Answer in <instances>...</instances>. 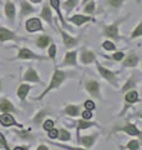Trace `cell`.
I'll return each mask as SVG.
<instances>
[{
    "label": "cell",
    "instance_id": "1",
    "mask_svg": "<svg viewBox=\"0 0 142 150\" xmlns=\"http://www.w3.org/2000/svg\"><path fill=\"white\" fill-rule=\"evenodd\" d=\"M65 78H66V75L64 71H61V70H56V71L54 73L53 75V79H51V81H50V85L47 86V89L41 94V95L39 96V99H41V98H44L47 93H49L51 89H55V88H58L61 83H63L65 80Z\"/></svg>",
    "mask_w": 142,
    "mask_h": 150
},
{
    "label": "cell",
    "instance_id": "2",
    "mask_svg": "<svg viewBox=\"0 0 142 150\" xmlns=\"http://www.w3.org/2000/svg\"><path fill=\"white\" fill-rule=\"evenodd\" d=\"M86 89H87V91L95 98H98V95H100V85H98L97 81H95V80L87 81L86 83Z\"/></svg>",
    "mask_w": 142,
    "mask_h": 150
},
{
    "label": "cell",
    "instance_id": "3",
    "mask_svg": "<svg viewBox=\"0 0 142 150\" xmlns=\"http://www.w3.org/2000/svg\"><path fill=\"white\" fill-rule=\"evenodd\" d=\"M42 29V25L39 19H30V20L26 21V30L30 31V33H34L37 30H41Z\"/></svg>",
    "mask_w": 142,
    "mask_h": 150
},
{
    "label": "cell",
    "instance_id": "4",
    "mask_svg": "<svg viewBox=\"0 0 142 150\" xmlns=\"http://www.w3.org/2000/svg\"><path fill=\"white\" fill-rule=\"evenodd\" d=\"M97 68H98V71H100V74L102 75L105 79H107L110 83L112 84H116V75L113 74L112 71H110V70H107L105 68H102L100 64H97Z\"/></svg>",
    "mask_w": 142,
    "mask_h": 150
},
{
    "label": "cell",
    "instance_id": "5",
    "mask_svg": "<svg viewBox=\"0 0 142 150\" xmlns=\"http://www.w3.org/2000/svg\"><path fill=\"white\" fill-rule=\"evenodd\" d=\"M18 58L19 59H41L40 56L35 55L29 49H21L20 51H19V54H18Z\"/></svg>",
    "mask_w": 142,
    "mask_h": 150
},
{
    "label": "cell",
    "instance_id": "6",
    "mask_svg": "<svg viewBox=\"0 0 142 150\" xmlns=\"http://www.w3.org/2000/svg\"><path fill=\"white\" fill-rule=\"evenodd\" d=\"M10 39H15V34L13 31L5 29V28H0V41H5Z\"/></svg>",
    "mask_w": 142,
    "mask_h": 150
},
{
    "label": "cell",
    "instance_id": "7",
    "mask_svg": "<svg viewBox=\"0 0 142 150\" xmlns=\"http://www.w3.org/2000/svg\"><path fill=\"white\" fill-rule=\"evenodd\" d=\"M91 20V18H89V16H84V15H74L72 18H70L69 19V21L71 23H74V24H76V25H82L84 23H86V21H90Z\"/></svg>",
    "mask_w": 142,
    "mask_h": 150
},
{
    "label": "cell",
    "instance_id": "8",
    "mask_svg": "<svg viewBox=\"0 0 142 150\" xmlns=\"http://www.w3.org/2000/svg\"><path fill=\"white\" fill-rule=\"evenodd\" d=\"M41 16H42L44 20H46L51 26H53V16H51V11H50L49 5H44L42 11H41Z\"/></svg>",
    "mask_w": 142,
    "mask_h": 150
},
{
    "label": "cell",
    "instance_id": "9",
    "mask_svg": "<svg viewBox=\"0 0 142 150\" xmlns=\"http://www.w3.org/2000/svg\"><path fill=\"white\" fill-rule=\"evenodd\" d=\"M24 79H25V80H29V81H35V83L40 81V78L37 76V74H36V71L34 69H29V70H27V71L25 73V76H24Z\"/></svg>",
    "mask_w": 142,
    "mask_h": 150
},
{
    "label": "cell",
    "instance_id": "10",
    "mask_svg": "<svg viewBox=\"0 0 142 150\" xmlns=\"http://www.w3.org/2000/svg\"><path fill=\"white\" fill-rule=\"evenodd\" d=\"M0 123H1L4 126H10V125H15V120L11 115H8V114H4V115H0Z\"/></svg>",
    "mask_w": 142,
    "mask_h": 150
},
{
    "label": "cell",
    "instance_id": "11",
    "mask_svg": "<svg viewBox=\"0 0 142 150\" xmlns=\"http://www.w3.org/2000/svg\"><path fill=\"white\" fill-rule=\"evenodd\" d=\"M105 35L108 36V38H113V39H117L118 38V34H117V25L116 24H112L110 26L106 28L105 30Z\"/></svg>",
    "mask_w": 142,
    "mask_h": 150
},
{
    "label": "cell",
    "instance_id": "12",
    "mask_svg": "<svg viewBox=\"0 0 142 150\" xmlns=\"http://www.w3.org/2000/svg\"><path fill=\"white\" fill-rule=\"evenodd\" d=\"M65 65H75L76 64V53L75 51H69L65 56Z\"/></svg>",
    "mask_w": 142,
    "mask_h": 150
},
{
    "label": "cell",
    "instance_id": "13",
    "mask_svg": "<svg viewBox=\"0 0 142 150\" xmlns=\"http://www.w3.org/2000/svg\"><path fill=\"white\" fill-rule=\"evenodd\" d=\"M95 60V54L92 51H84L82 55H81V62L84 64H90Z\"/></svg>",
    "mask_w": 142,
    "mask_h": 150
},
{
    "label": "cell",
    "instance_id": "14",
    "mask_svg": "<svg viewBox=\"0 0 142 150\" xmlns=\"http://www.w3.org/2000/svg\"><path fill=\"white\" fill-rule=\"evenodd\" d=\"M5 13L8 18L10 19V20H14V18H15V8H14V4L11 1H8L6 5H5Z\"/></svg>",
    "mask_w": 142,
    "mask_h": 150
},
{
    "label": "cell",
    "instance_id": "15",
    "mask_svg": "<svg viewBox=\"0 0 142 150\" xmlns=\"http://www.w3.org/2000/svg\"><path fill=\"white\" fill-rule=\"evenodd\" d=\"M95 138H96V135H90V137H84L82 139H79V142L86 148H91L95 142Z\"/></svg>",
    "mask_w": 142,
    "mask_h": 150
},
{
    "label": "cell",
    "instance_id": "16",
    "mask_svg": "<svg viewBox=\"0 0 142 150\" xmlns=\"http://www.w3.org/2000/svg\"><path fill=\"white\" fill-rule=\"evenodd\" d=\"M30 90V86L29 85H25V84H22V85H20V88L18 89V96L20 98L21 100H24L27 95V91Z\"/></svg>",
    "mask_w": 142,
    "mask_h": 150
},
{
    "label": "cell",
    "instance_id": "17",
    "mask_svg": "<svg viewBox=\"0 0 142 150\" xmlns=\"http://www.w3.org/2000/svg\"><path fill=\"white\" fill-rule=\"evenodd\" d=\"M61 35H63V39H64V44L65 46H67V48H70V46H72L77 43V40L76 39H74V38H71L66 33H61Z\"/></svg>",
    "mask_w": 142,
    "mask_h": 150
},
{
    "label": "cell",
    "instance_id": "18",
    "mask_svg": "<svg viewBox=\"0 0 142 150\" xmlns=\"http://www.w3.org/2000/svg\"><path fill=\"white\" fill-rule=\"evenodd\" d=\"M0 110L1 111H14V106L9 100L3 99L0 101Z\"/></svg>",
    "mask_w": 142,
    "mask_h": 150
},
{
    "label": "cell",
    "instance_id": "19",
    "mask_svg": "<svg viewBox=\"0 0 142 150\" xmlns=\"http://www.w3.org/2000/svg\"><path fill=\"white\" fill-rule=\"evenodd\" d=\"M137 63H138V58H137L136 54H132V53L129 55V58L125 60L126 67H135V65H137Z\"/></svg>",
    "mask_w": 142,
    "mask_h": 150
},
{
    "label": "cell",
    "instance_id": "20",
    "mask_svg": "<svg viewBox=\"0 0 142 150\" xmlns=\"http://www.w3.org/2000/svg\"><path fill=\"white\" fill-rule=\"evenodd\" d=\"M120 130L126 131V133H129L130 135H140V130H137L134 125H126L124 128H121Z\"/></svg>",
    "mask_w": 142,
    "mask_h": 150
},
{
    "label": "cell",
    "instance_id": "21",
    "mask_svg": "<svg viewBox=\"0 0 142 150\" xmlns=\"http://www.w3.org/2000/svg\"><path fill=\"white\" fill-rule=\"evenodd\" d=\"M125 98H126V101L131 104V103H136L137 100H138V94H137L136 91H129L126 94Z\"/></svg>",
    "mask_w": 142,
    "mask_h": 150
},
{
    "label": "cell",
    "instance_id": "22",
    "mask_svg": "<svg viewBox=\"0 0 142 150\" xmlns=\"http://www.w3.org/2000/svg\"><path fill=\"white\" fill-rule=\"evenodd\" d=\"M32 11H34V9H32L31 5H29L26 1L21 3V15H27V14H30Z\"/></svg>",
    "mask_w": 142,
    "mask_h": 150
},
{
    "label": "cell",
    "instance_id": "23",
    "mask_svg": "<svg viewBox=\"0 0 142 150\" xmlns=\"http://www.w3.org/2000/svg\"><path fill=\"white\" fill-rule=\"evenodd\" d=\"M50 4H51V6H53L55 10L58 11L60 20L63 21V24L65 25V23H64V20H63V15H61V13H60V0H50Z\"/></svg>",
    "mask_w": 142,
    "mask_h": 150
},
{
    "label": "cell",
    "instance_id": "24",
    "mask_svg": "<svg viewBox=\"0 0 142 150\" xmlns=\"http://www.w3.org/2000/svg\"><path fill=\"white\" fill-rule=\"evenodd\" d=\"M50 43V39H49V36H40L39 39H37V46L39 48H45V46H47Z\"/></svg>",
    "mask_w": 142,
    "mask_h": 150
},
{
    "label": "cell",
    "instance_id": "25",
    "mask_svg": "<svg viewBox=\"0 0 142 150\" xmlns=\"http://www.w3.org/2000/svg\"><path fill=\"white\" fill-rule=\"evenodd\" d=\"M65 112H66L67 115L76 116V115H77V112H79V108H77V106H75V105H69L67 108H66Z\"/></svg>",
    "mask_w": 142,
    "mask_h": 150
},
{
    "label": "cell",
    "instance_id": "26",
    "mask_svg": "<svg viewBox=\"0 0 142 150\" xmlns=\"http://www.w3.org/2000/svg\"><path fill=\"white\" fill-rule=\"evenodd\" d=\"M58 137L60 138V140H63V142H66V140L70 139V133H69L67 130H65V129H61L60 133H58Z\"/></svg>",
    "mask_w": 142,
    "mask_h": 150
},
{
    "label": "cell",
    "instance_id": "27",
    "mask_svg": "<svg viewBox=\"0 0 142 150\" xmlns=\"http://www.w3.org/2000/svg\"><path fill=\"white\" fill-rule=\"evenodd\" d=\"M77 1H79V0H67V1H66V3L64 4V6H65L66 10H71L72 8L76 6Z\"/></svg>",
    "mask_w": 142,
    "mask_h": 150
},
{
    "label": "cell",
    "instance_id": "28",
    "mask_svg": "<svg viewBox=\"0 0 142 150\" xmlns=\"http://www.w3.org/2000/svg\"><path fill=\"white\" fill-rule=\"evenodd\" d=\"M91 125H95V124L89 123V121H85V120H80L79 121V130L86 129V128H89V126H91Z\"/></svg>",
    "mask_w": 142,
    "mask_h": 150
},
{
    "label": "cell",
    "instance_id": "29",
    "mask_svg": "<svg viewBox=\"0 0 142 150\" xmlns=\"http://www.w3.org/2000/svg\"><path fill=\"white\" fill-rule=\"evenodd\" d=\"M102 46H103V48H105L106 50H115V48H116L115 44L111 43V41H105V43L102 44Z\"/></svg>",
    "mask_w": 142,
    "mask_h": 150
},
{
    "label": "cell",
    "instance_id": "30",
    "mask_svg": "<svg viewBox=\"0 0 142 150\" xmlns=\"http://www.w3.org/2000/svg\"><path fill=\"white\" fill-rule=\"evenodd\" d=\"M93 10H95V3H93V1L89 3L87 5H86V8H85V11H86V13H89V14L93 13Z\"/></svg>",
    "mask_w": 142,
    "mask_h": 150
},
{
    "label": "cell",
    "instance_id": "31",
    "mask_svg": "<svg viewBox=\"0 0 142 150\" xmlns=\"http://www.w3.org/2000/svg\"><path fill=\"white\" fill-rule=\"evenodd\" d=\"M141 31H142V24H138L137 25V28H136V30L132 33V38H137V36H140L141 35Z\"/></svg>",
    "mask_w": 142,
    "mask_h": 150
},
{
    "label": "cell",
    "instance_id": "32",
    "mask_svg": "<svg viewBox=\"0 0 142 150\" xmlns=\"http://www.w3.org/2000/svg\"><path fill=\"white\" fill-rule=\"evenodd\" d=\"M108 3H110L111 6L118 8V6H121V4L124 3V0H108Z\"/></svg>",
    "mask_w": 142,
    "mask_h": 150
},
{
    "label": "cell",
    "instance_id": "33",
    "mask_svg": "<svg viewBox=\"0 0 142 150\" xmlns=\"http://www.w3.org/2000/svg\"><path fill=\"white\" fill-rule=\"evenodd\" d=\"M127 148H129V149H134V150L140 149L138 142H136V140H134V142H130V143H129V145H127Z\"/></svg>",
    "mask_w": 142,
    "mask_h": 150
},
{
    "label": "cell",
    "instance_id": "34",
    "mask_svg": "<svg viewBox=\"0 0 142 150\" xmlns=\"http://www.w3.org/2000/svg\"><path fill=\"white\" fill-rule=\"evenodd\" d=\"M53 128H54V121L53 120H46L45 123H44V129L50 130V129H53Z\"/></svg>",
    "mask_w": 142,
    "mask_h": 150
},
{
    "label": "cell",
    "instance_id": "35",
    "mask_svg": "<svg viewBox=\"0 0 142 150\" xmlns=\"http://www.w3.org/2000/svg\"><path fill=\"white\" fill-rule=\"evenodd\" d=\"M55 54H56V45L55 44H53L50 46V49H49V56L50 58H55Z\"/></svg>",
    "mask_w": 142,
    "mask_h": 150
},
{
    "label": "cell",
    "instance_id": "36",
    "mask_svg": "<svg viewBox=\"0 0 142 150\" xmlns=\"http://www.w3.org/2000/svg\"><path fill=\"white\" fill-rule=\"evenodd\" d=\"M85 108H86L87 110H93V109H95V103L91 101V100L85 101Z\"/></svg>",
    "mask_w": 142,
    "mask_h": 150
},
{
    "label": "cell",
    "instance_id": "37",
    "mask_svg": "<svg viewBox=\"0 0 142 150\" xmlns=\"http://www.w3.org/2000/svg\"><path fill=\"white\" fill-rule=\"evenodd\" d=\"M135 79H131V80H129V81H127V84H126V85L124 86V89H122V90H127V89H130V88H132V86H134L135 85Z\"/></svg>",
    "mask_w": 142,
    "mask_h": 150
},
{
    "label": "cell",
    "instance_id": "38",
    "mask_svg": "<svg viewBox=\"0 0 142 150\" xmlns=\"http://www.w3.org/2000/svg\"><path fill=\"white\" fill-rule=\"evenodd\" d=\"M58 133H59V131H58V130H55L54 128H53V129H50V130H49V138H51V139L58 138Z\"/></svg>",
    "mask_w": 142,
    "mask_h": 150
},
{
    "label": "cell",
    "instance_id": "39",
    "mask_svg": "<svg viewBox=\"0 0 142 150\" xmlns=\"http://www.w3.org/2000/svg\"><path fill=\"white\" fill-rule=\"evenodd\" d=\"M124 56H125L124 53H116V54L112 55V58L115 60H122V59H124Z\"/></svg>",
    "mask_w": 142,
    "mask_h": 150
},
{
    "label": "cell",
    "instance_id": "40",
    "mask_svg": "<svg viewBox=\"0 0 142 150\" xmlns=\"http://www.w3.org/2000/svg\"><path fill=\"white\" fill-rule=\"evenodd\" d=\"M91 116H92V114H91V111L90 110H86V111L82 112V119H90Z\"/></svg>",
    "mask_w": 142,
    "mask_h": 150
},
{
    "label": "cell",
    "instance_id": "41",
    "mask_svg": "<svg viewBox=\"0 0 142 150\" xmlns=\"http://www.w3.org/2000/svg\"><path fill=\"white\" fill-rule=\"evenodd\" d=\"M0 144H3V145H4V148H5V149H9V148H8V145H6L5 139H4V137H3L1 134H0Z\"/></svg>",
    "mask_w": 142,
    "mask_h": 150
},
{
    "label": "cell",
    "instance_id": "42",
    "mask_svg": "<svg viewBox=\"0 0 142 150\" xmlns=\"http://www.w3.org/2000/svg\"><path fill=\"white\" fill-rule=\"evenodd\" d=\"M44 116H45V112H44V111H41L40 114H39V116H37V118L35 119V121H36V123H39L40 119H41V118H44Z\"/></svg>",
    "mask_w": 142,
    "mask_h": 150
},
{
    "label": "cell",
    "instance_id": "43",
    "mask_svg": "<svg viewBox=\"0 0 142 150\" xmlns=\"http://www.w3.org/2000/svg\"><path fill=\"white\" fill-rule=\"evenodd\" d=\"M39 150H47L46 146H39Z\"/></svg>",
    "mask_w": 142,
    "mask_h": 150
},
{
    "label": "cell",
    "instance_id": "44",
    "mask_svg": "<svg viewBox=\"0 0 142 150\" xmlns=\"http://www.w3.org/2000/svg\"><path fill=\"white\" fill-rule=\"evenodd\" d=\"M30 1H31V3H40L41 0H30Z\"/></svg>",
    "mask_w": 142,
    "mask_h": 150
},
{
    "label": "cell",
    "instance_id": "45",
    "mask_svg": "<svg viewBox=\"0 0 142 150\" xmlns=\"http://www.w3.org/2000/svg\"><path fill=\"white\" fill-rule=\"evenodd\" d=\"M0 90H1V81H0Z\"/></svg>",
    "mask_w": 142,
    "mask_h": 150
},
{
    "label": "cell",
    "instance_id": "46",
    "mask_svg": "<svg viewBox=\"0 0 142 150\" xmlns=\"http://www.w3.org/2000/svg\"><path fill=\"white\" fill-rule=\"evenodd\" d=\"M84 1H87V0H84Z\"/></svg>",
    "mask_w": 142,
    "mask_h": 150
}]
</instances>
